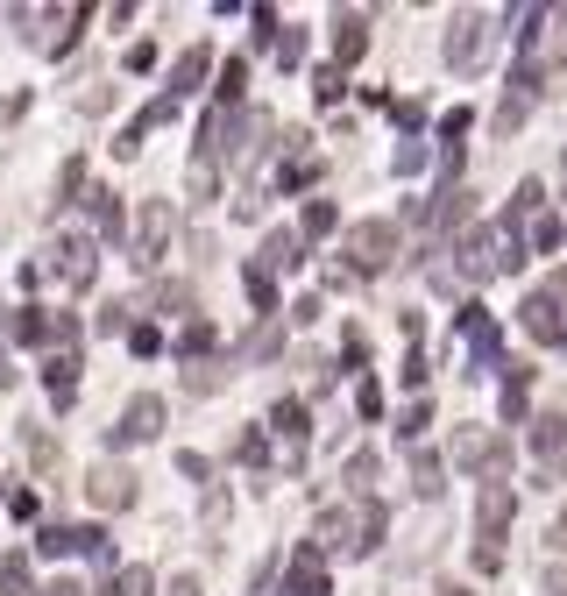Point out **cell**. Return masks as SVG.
Segmentation results:
<instances>
[{"label":"cell","instance_id":"obj_1","mask_svg":"<svg viewBox=\"0 0 567 596\" xmlns=\"http://www.w3.org/2000/svg\"><path fill=\"white\" fill-rule=\"evenodd\" d=\"M490 43H497V15L461 8V15H454V29H447V64H454V71H482Z\"/></svg>","mask_w":567,"mask_h":596},{"label":"cell","instance_id":"obj_2","mask_svg":"<svg viewBox=\"0 0 567 596\" xmlns=\"http://www.w3.org/2000/svg\"><path fill=\"white\" fill-rule=\"evenodd\" d=\"M454 462L475 469L482 483H504V476H511V447H504L490 426H468V433H454Z\"/></svg>","mask_w":567,"mask_h":596},{"label":"cell","instance_id":"obj_3","mask_svg":"<svg viewBox=\"0 0 567 596\" xmlns=\"http://www.w3.org/2000/svg\"><path fill=\"white\" fill-rule=\"evenodd\" d=\"M397 263V220H362V228H348V270L362 277H376V270H390Z\"/></svg>","mask_w":567,"mask_h":596},{"label":"cell","instance_id":"obj_4","mask_svg":"<svg viewBox=\"0 0 567 596\" xmlns=\"http://www.w3.org/2000/svg\"><path fill=\"white\" fill-rule=\"evenodd\" d=\"M164 242H171V206H164V199H142L135 228H128V249H135L128 263H135V270H149L156 256H164Z\"/></svg>","mask_w":567,"mask_h":596},{"label":"cell","instance_id":"obj_5","mask_svg":"<svg viewBox=\"0 0 567 596\" xmlns=\"http://www.w3.org/2000/svg\"><path fill=\"white\" fill-rule=\"evenodd\" d=\"M36 270H57L64 284H93L100 249H93V235H71V242H57V249H50V263H36Z\"/></svg>","mask_w":567,"mask_h":596},{"label":"cell","instance_id":"obj_6","mask_svg":"<svg viewBox=\"0 0 567 596\" xmlns=\"http://www.w3.org/2000/svg\"><path fill=\"white\" fill-rule=\"evenodd\" d=\"M156 433H164V398H128V412H121V426L107 433L114 447H135V440H156Z\"/></svg>","mask_w":567,"mask_h":596},{"label":"cell","instance_id":"obj_7","mask_svg":"<svg viewBox=\"0 0 567 596\" xmlns=\"http://www.w3.org/2000/svg\"><path fill=\"white\" fill-rule=\"evenodd\" d=\"M312 540H319V554H362V518L355 511H319Z\"/></svg>","mask_w":567,"mask_h":596},{"label":"cell","instance_id":"obj_8","mask_svg":"<svg viewBox=\"0 0 567 596\" xmlns=\"http://www.w3.org/2000/svg\"><path fill=\"white\" fill-rule=\"evenodd\" d=\"M518 313H525V334H532L539 348H560V341H567V320H560V298H553V291H532Z\"/></svg>","mask_w":567,"mask_h":596},{"label":"cell","instance_id":"obj_9","mask_svg":"<svg viewBox=\"0 0 567 596\" xmlns=\"http://www.w3.org/2000/svg\"><path fill=\"white\" fill-rule=\"evenodd\" d=\"M86 497H93L100 511H128V504H135V476H128L121 462H100V469L86 476Z\"/></svg>","mask_w":567,"mask_h":596},{"label":"cell","instance_id":"obj_10","mask_svg":"<svg viewBox=\"0 0 567 596\" xmlns=\"http://www.w3.org/2000/svg\"><path fill=\"white\" fill-rule=\"evenodd\" d=\"M511 511H518L511 483H482V504H475V540H504V526H511Z\"/></svg>","mask_w":567,"mask_h":596},{"label":"cell","instance_id":"obj_11","mask_svg":"<svg viewBox=\"0 0 567 596\" xmlns=\"http://www.w3.org/2000/svg\"><path fill=\"white\" fill-rule=\"evenodd\" d=\"M362 57H369V15L348 8V15L334 22V64H362Z\"/></svg>","mask_w":567,"mask_h":596},{"label":"cell","instance_id":"obj_12","mask_svg":"<svg viewBox=\"0 0 567 596\" xmlns=\"http://www.w3.org/2000/svg\"><path fill=\"white\" fill-rule=\"evenodd\" d=\"M206 71H213V50L206 43H192L178 64H171V100H185V93H199L206 86Z\"/></svg>","mask_w":567,"mask_h":596},{"label":"cell","instance_id":"obj_13","mask_svg":"<svg viewBox=\"0 0 567 596\" xmlns=\"http://www.w3.org/2000/svg\"><path fill=\"white\" fill-rule=\"evenodd\" d=\"M298 263H305V256H298V235H291V228L263 235V263H256L263 277H284V270H298Z\"/></svg>","mask_w":567,"mask_h":596},{"label":"cell","instance_id":"obj_14","mask_svg":"<svg viewBox=\"0 0 567 596\" xmlns=\"http://www.w3.org/2000/svg\"><path fill=\"white\" fill-rule=\"evenodd\" d=\"M525 426H532V455H539V462L567 455V419H560V412H539V419H525Z\"/></svg>","mask_w":567,"mask_h":596},{"label":"cell","instance_id":"obj_15","mask_svg":"<svg viewBox=\"0 0 567 596\" xmlns=\"http://www.w3.org/2000/svg\"><path fill=\"white\" fill-rule=\"evenodd\" d=\"M284 596H327V568H319V554H291V589Z\"/></svg>","mask_w":567,"mask_h":596},{"label":"cell","instance_id":"obj_16","mask_svg":"<svg viewBox=\"0 0 567 596\" xmlns=\"http://www.w3.org/2000/svg\"><path fill=\"white\" fill-rule=\"evenodd\" d=\"M227 377H234V369L206 355V362H192V369H185V398H213V391H227Z\"/></svg>","mask_w":567,"mask_h":596},{"label":"cell","instance_id":"obj_17","mask_svg":"<svg viewBox=\"0 0 567 596\" xmlns=\"http://www.w3.org/2000/svg\"><path fill=\"white\" fill-rule=\"evenodd\" d=\"M227 511H234V490H227V483H206V504H199L206 540H220V533H227Z\"/></svg>","mask_w":567,"mask_h":596},{"label":"cell","instance_id":"obj_18","mask_svg":"<svg viewBox=\"0 0 567 596\" xmlns=\"http://www.w3.org/2000/svg\"><path fill=\"white\" fill-rule=\"evenodd\" d=\"M241 355H249V362L284 355V327H277V320H256V327H249V341H241Z\"/></svg>","mask_w":567,"mask_h":596},{"label":"cell","instance_id":"obj_19","mask_svg":"<svg viewBox=\"0 0 567 596\" xmlns=\"http://www.w3.org/2000/svg\"><path fill=\"white\" fill-rule=\"evenodd\" d=\"M86 199H93V228H100V235H121V192H107V185H93Z\"/></svg>","mask_w":567,"mask_h":596},{"label":"cell","instance_id":"obj_20","mask_svg":"<svg viewBox=\"0 0 567 596\" xmlns=\"http://www.w3.org/2000/svg\"><path fill=\"white\" fill-rule=\"evenodd\" d=\"M270 426L284 433V440H305L312 426H305V398H277V412H270Z\"/></svg>","mask_w":567,"mask_h":596},{"label":"cell","instance_id":"obj_21","mask_svg":"<svg viewBox=\"0 0 567 596\" xmlns=\"http://www.w3.org/2000/svg\"><path fill=\"white\" fill-rule=\"evenodd\" d=\"M412 490L440 497V455H426V447H412Z\"/></svg>","mask_w":567,"mask_h":596},{"label":"cell","instance_id":"obj_22","mask_svg":"<svg viewBox=\"0 0 567 596\" xmlns=\"http://www.w3.org/2000/svg\"><path fill=\"white\" fill-rule=\"evenodd\" d=\"M185 185H192V199L206 206V199L220 192V164H213V157H192V171H185Z\"/></svg>","mask_w":567,"mask_h":596},{"label":"cell","instance_id":"obj_23","mask_svg":"<svg viewBox=\"0 0 567 596\" xmlns=\"http://www.w3.org/2000/svg\"><path fill=\"white\" fill-rule=\"evenodd\" d=\"M0 596H29V554H0Z\"/></svg>","mask_w":567,"mask_h":596},{"label":"cell","instance_id":"obj_24","mask_svg":"<svg viewBox=\"0 0 567 596\" xmlns=\"http://www.w3.org/2000/svg\"><path fill=\"white\" fill-rule=\"evenodd\" d=\"M43 384H50V405H57V412H71V398H78V384H71V362H50V369H43Z\"/></svg>","mask_w":567,"mask_h":596},{"label":"cell","instance_id":"obj_25","mask_svg":"<svg viewBox=\"0 0 567 596\" xmlns=\"http://www.w3.org/2000/svg\"><path fill=\"white\" fill-rule=\"evenodd\" d=\"M341 228V213H334V199H312L305 206V242H319V235H334Z\"/></svg>","mask_w":567,"mask_h":596},{"label":"cell","instance_id":"obj_26","mask_svg":"<svg viewBox=\"0 0 567 596\" xmlns=\"http://www.w3.org/2000/svg\"><path fill=\"white\" fill-rule=\"evenodd\" d=\"M426 426H433V398H412V405L397 412V433H404V440H419Z\"/></svg>","mask_w":567,"mask_h":596},{"label":"cell","instance_id":"obj_27","mask_svg":"<svg viewBox=\"0 0 567 596\" xmlns=\"http://www.w3.org/2000/svg\"><path fill=\"white\" fill-rule=\"evenodd\" d=\"M22 455H29L36 469H50V462H57V440H50L43 426H22Z\"/></svg>","mask_w":567,"mask_h":596},{"label":"cell","instance_id":"obj_28","mask_svg":"<svg viewBox=\"0 0 567 596\" xmlns=\"http://www.w3.org/2000/svg\"><path fill=\"white\" fill-rule=\"evenodd\" d=\"M341 93H348V86H341V64H319V71H312V100H319V107H334Z\"/></svg>","mask_w":567,"mask_h":596},{"label":"cell","instance_id":"obj_29","mask_svg":"<svg viewBox=\"0 0 567 596\" xmlns=\"http://www.w3.org/2000/svg\"><path fill=\"white\" fill-rule=\"evenodd\" d=\"M376 476H383V462H376V455H355V462H348V490H355V497H369V483H376Z\"/></svg>","mask_w":567,"mask_h":596},{"label":"cell","instance_id":"obj_30","mask_svg":"<svg viewBox=\"0 0 567 596\" xmlns=\"http://www.w3.org/2000/svg\"><path fill=\"white\" fill-rule=\"evenodd\" d=\"M114 596H156V575L149 568H121L114 575Z\"/></svg>","mask_w":567,"mask_h":596},{"label":"cell","instance_id":"obj_31","mask_svg":"<svg viewBox=\"0 0 567 596\" xmlns=\"http://www.w3.org/2000/svg\"><path fill=\"white\" fill-rule=\"evenodd\" d=\"M546 22H553V29H546V57L567 64V8H546Z\"/></svg>","mask_w":567,"mask_h":596},{"label":"cell","instance_id":"obj_32","mask_svg":"<svg viewBox=\"0 0 567 596\" xmlns=\"http://www.w3.org/2000/svg\"><path fill=\"white\" fill-rule=\"evenodd\" d=\"M78 185H86V157H71V164L57 171V199H50V206H71V192H78Z\"/></svg>","mask_w":567,"mask_h":596},{"label":"cell","instance_id":"obj_33","mask_svg":"<svg viewBox=\"0 0 567 596\" xmlns=\"http://www.w3.org/2000/svg\"><path fill=\"white\" fill-rule=\"evenodd\" d=\"M249 298H256V313H263V320L277 313V284H270V277H263L256 263H249Z\"/></svg>","mask_w":567,"mask_h":596},{"label":"cell","instance_id":"obj_34","mask_svg":"<svg viewBox=\"0 0 567 596\" xmlns=\"http://www.w3.org/2000/svg\"><path fill=\"white\" fill-rule=\"evenodd\" d=\"M185 306H192V284H178V277L156 284V313H185Z\"/></svg>","mask_w":567,"mask_h":596},{"label":"cell","instance_id":"obj_35","mask_svg":"<svg viewBox=\"0 0 567 596\" xmlns=\"http://www.w3.org/2000/svg\"><path fill=\"white\" fill-rule=\"evenodd\" d=\"M71 547H78L71 526H43V533H36V554H71Z\"/></svg>","mask_w":567,"mask_h":596},{"label":"cell","instance_id":"obj_36","mask_svg":"<svg viewBox=\"0 0 567 596\" xmlns=\"http://www.w3.org/2000/svg\"><path fill=\"white\" fill-rule=\"evenodd\" d=\"M78 107H86V114H107V107H114V86H107V79H93V86H78Z\"/></svg>","mask_w":567,"mask_h":596},{"label":"cell","instance_id":"obj_37","mask_svg":"<svg viewBox=\"0 0 567 596\" xmlns=\"http://www.w3.org/2000/svg\"><path fill=\"white\" fill-rule=\"evenodd\" d=\"M277 64H284V71H298V64H305V36H298V29H284V36H277Z\"/></svg>","mask_w":567,"mask_h":596},{"label":"cell","instance_id":"obj_38","mask_svg":"<svg viewBox=\"0 0 567 596\" xmlns=\"http://www.w3.org/2000/svg\"><path fill=\"white\" fill-rule=\"evenodd\" d=\"M128 313H135L128 298H107V306H100V334H121V327H128Z\"/></svg>","mask_w":567,"mask_h":596},{"label":"cell","instance_id":"obj_39","mask_svg":"<svg viewBox=\"0 0 567 596\" xmlns=\"http://www.w3.org/2000/svg\"><path fill=\"white\" fill-rule=\"evenodd\" d=\"M178 348H185V362H199V348H213V327H206V320H199V327H185V334H178Z\"/></svg>","mask_w":567,"mask_h":596},{"label":"cell","instance_id":"obj_40","mask_svg":"<svg viewBox=\"0 0 567 596\" xmlns=\"http://www.w3.org/2000/svg\"><path fill=\"white\" fill-rule=\"evenodd\" d=\"M475 568L497 575V568H504V540H475Z\"/></svg>","mask_w":567,"mask_h":596},{"label":"cell","instance_id":"obj_41","mask_svg":"<svg viewBox=\"0 0 567 596\" xmlns=\"http://www.w3.org/2000/svg\"><path fill=\"white\" fill-rule=\"evenodd\" d=\"M419 171H426V149L404 142V149H397V178H419Z\"/></svg>","mask_w":567,"mask_h":596},{"label":"cell","instance_id":"obj_42","mask_svg":"<svg viewBox=\"0 0 567 596\" xmlns=\"http://www.w3.org/2000/svg\"><path fill=\"white\" fill-rule=\"evenodd\" d=\"M234 455H241V462H256V469H263V462H270V447H263V433H241V440H234Z\"/></svg>","mask_w":567,"mask_h":596},{"label":"cell","instance_id":"obj_43","mask_svg":"<svg viewBox=\"0 0 567 596\" xmlns=\"http://www.w3.org/2000/svg\"><path fill=\"white\" fill-rule=\"evenodd\" d=\"M128 348H135V355H156V348H164V334H156V327H128Z\"/></svg>","mask_w":567,"mask_h":596},{"label":"cell","instance_id":"obj_44","mask_svg":"<svg viewBox=\"0 0 567 596\" xmlns=\"http://www.w3.org/2000/svg\"><path fill=\"white\" fill-rule=\"evenodd\" d=\"M468 121H475V114H468V107H454V114H447V121H440V135H447V142H454V149H461V135H468Z\"/></svg>","mask_w":567,"mask_h":596},{"label":"cell","instance_id":"obj_45","mask_svg":"<svg viewBox=\"0 0 567 596\" xmlns=\"http://www.w3.org/2000/svg\"><path fill=\"white\" fill-rule=\"evenodd\" d=\"M178 469H185V476H192V483H206V476H213V462H206V455H199V447H192V455H178Z\"/></svg>","mask_w":567,"mask_h":596},{"label":"cell","instance_id":"obj_46","mask_svg":"<svg viewBox=\"0 0 567 596\" xmlns=\"http://www.w3.org/2000/svg\"><path fill=\"white\" fill-rule=\"evenodd\" d=\"M539 589H546V596H567V561H553V568L539 575Z\"/></svg>","mask_w":567,"mask_h":596},{"label":"cell","instance_id":"obj_47","mask_svg":"<svg viewBox=\"0 0 567 596\" xmlns=\"http://www.w3.org/2000/svg\"><path fill=\"white\" fill-rule=\"evenodd\" d=\"M355 405H362V419H376V412H383V391H376V384H362V391H355Z\"/></svg>","mask_w":567,"mask_h":596},{"label":"cell","instance_id":"obj_48","mask_svg":"<svg viewBox=\"0 0 567 596\" xmlns=\"http://www.w3.org/2000/svg\"><path fill=\"white\" fill-rule=\"evenodd\" d=\"M270 582H277V561H263V568L249 575V596H270Z\"/></svg>","mask_w":567,"mask_h":596},{"label":"cell","instance_id":"obj_49","mask_svg":"<svg viewBox=\"0 0 567 596\" xmlns=\"http://www.w3.org/2000/svg\"><path fill=\"white\" fill-rule=\"evenodd\" d=\"M539 476H546V483H567V455H553V462H539Z\"/></svg>","mask_w":567,"mask_h":596},{"label":"cell","instance_id":"obj_50","mask_svg":"<svg viewBox=\"0 0 567 596\" xmlns=\"http://www.w3.org/2000/svg\"><path fill=\"white\" fill-rule=\"evenodd\" d=\"M164 596H206V589H199V575H178V582H171Z\"/></svg>","mask_w":567,"mask_h":596},{"label":"cell","instance_id":"obj_51","mask_svg":"<svg viewBox=\"0 0 567 596\" xmlns=\"http://www.w3.org/2000/svg\"><path fill=\"white\" fill-rule=\"evenodd\" d=\"M546 547H560V554H567V511L553 518V533H546Z\"/></svg>","mask_w":567,"mask_h":596},{"label":"cell","instance_id":"obj_52","mask_svg":"<svg viewBox=\"0 0 567 596\" xmlns=\"http://www.w3.org/2000/svg\"><path fill=\"white\" fill-rule=\"evenodd\" d=\"M36 596H86L78 582H50V589H36Z\"/></svg>","mask_w":567,"mask_h":596},{"label":"cell","instance_id":"obj_53","mask_svg":"<svg viewBox=\"0 0 567 596\" xmlns=\"http://www.w3.org/2000/svg\"><path fill=\"white\" fill-rule=\"evenodd\" d=\"M546 291H553V298H567V263L553 270V284H546Z\"/></svg>","mask_w":567,"mask_h":596},{"label":"cell","instance_id":"obj_54","mask_svg":"<svg viewBox=\"0 0 567 596\" xmlns=\"http://www.w3.org/2000/svg\"><path fill=\"white\" fill-rule=\"evenodd\" d=\"M8 384H15V362H8V355H0V391H8Z\"/></svg>","mask_w":567,"mask_h":596},{"label":"cell","instance_id":"obj_55","mask_svg":"<svg viewBox=\"0 0 567 596\" xmlns=\"http://www.w3.org/2000/svg\"><path fill=\"white\" fill-rule=\"evenodd\" d=\"M440 596H468V589H454V582H447V589H440Z\"/></svg>","mask_w":567,"mask_h":596}]
</instances>
